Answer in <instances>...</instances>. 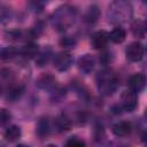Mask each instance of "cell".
Wrapping results in <instances>:
<instances>
[{
    "instance_id": "6da1fadb",
    "label": "cell",
    "mask_w": 147,
    "mask_h": 147,
    "mask_svg": "<svg viewBox=\"0 0 147 147\" xmlns=\"http://www.w3.org/2000/svg\"><path fill=\"white\" fill-rule=\"evenodd\" d=\"M133 15V7L129 0H113L108 6L107 18L114 25L129 22Z\"/></svg>"
},
{
    "instance_id": "484cf974",
    "label": "cell",
    "mask_w": 147,
    "mask_h": 147,
    "mask_svg": "<svg viewBox=\"0 0 147 147\" xmlns=\"http://www.w3.org/2000/svg\"><path fill=\"white\" fill-rule=\"evenodd\" d=\"M5 37H6V39L9 40V41H17V40H20L21 37H22V32L18 31V30L7 31V32L5 33Z\"/></svg>"
},
{
    "instance_id": "9c48e42d",
    "label": "cell",
    "mask_w": 147,
    "mask_h": 147,
    "mask_svg": "<svg viewBox=\"0 0 147 147\" xmlns=\"http://www.w3.org/2000/svg\"><path fill=\"white\" fill-rule=\"evenodd\" d=\"M77 65H78V69L80 70V72L88 75L94 69V57L91 54H85L78 59Z\"/></svg>"
},
{
    "instance_id": "4fadbf2b",
    "label": "cell",
    "mask_w": 147,
    "mask_h": 147,
    "mask_svg": "<svg viewBox=\"0 0 147 147\" xmlns=\"http://www.w3.org/2000/svg\"><path fill=\"white\" fill-rule=\"evenodd\" d=\"M100 15H101V13H100L99 7L95 5H92L87 8V10L84 14V22L90 25H93L99 21Z\"/></svg>"
},
{
    "instance_id": "cb8c5ba5",
    "label": "cell",
    "mask_w": 147,
    "mask_h": 147,
    "mask_svg": "<svg viewBox=\"0 0 147 147\" xmlns=\"http://www.w3.org/2000/svg\"><path fill=\"white\" fill-rule=\"evenodd\" d=\"M76 39H74L72 37L70 36H67V37H63L60 41V45L64 48H74L76 46Z\"/></svg>"
},
{
    "instance_id": "e0dca14e",
    "label": "cell",
    "mask_w": 147,
    "mask_h": 147,
    "mask_svg": "<svg viewBox=\"0 0 147 147\" xmlns=\"http://www.w3.org/2000/svg\"><path fill=\"white\" fill-rule=\"evenodd\" d=\"M131 31L133 36L138 38H144L146 36V23L142 20H136L131 24Z\"/></svg>"
},
{
    "instance_id": "3957f363",
    "label": "cell",
    "mask_w": 147,
    "mask_h": 147,
    "mask_svg": "<svg viewBox=\"0 0 147 147\" xmlns=\"http://www.w3.org/2000/svg\"><path fill=\"white\" fill-rule=\"evenodd\" d=\"M96 85L101 94L111 95L117 88L118 79L113 71L103 70V71H100L96 76Z\"/></svg>"
},
{
    "instance_id": "30bf717a",
    "label": "cell",
    "mask_w": 147,
    "mask_h": 147,
    "mask_svg": "<svg viewBox=\"0 0 147 147\" xmlns=\"http://www.w3.org/2000/svg\"><path fill=\"white\" fill-rule=\"evenodd\" d=\"M51 131V125H49V121L47 117H40L36 124V133L40 139H45L46 137H48Z\"/></svg>"
},
{
    "instance_id": "277c9868",
    "label": "cell",
    "mask_w": 147,
    "mask_h": 147,
    "mask_svg": "<svg viewBox=\"0 0 147 147\" xmlns=\"http://www.w3.org/2000/svg\"><path fill=\"white\" fill-rule=\"evenodd\" d=\"M74 63V57L69 52H60L54 55L53 64L59 71H67Z\"/></svg>"
},
{
    "instance_id": "4dcf8cb0",
    "label": "cell",
    "mask_w": 147,
    "mask_h": 147,
    "mask_svg": "<svg viewBox=\"0 0 147 147\" xmlns=\"http://www.w3.org/2000/svg\"><path fill=\"white\" fill-rule=\"evenodd\" d=\"M142 2H146V0H142Z\"/></svg>"
},
{
    "instance_id": "ba28073f",
    "label": "cell",
    "mask_w": 147,
    "mask_h": 147,
    "mask_svg": "<svg viewBox=\"0 0 147 147\" xmlns=\"http://www.w3.org/2000/svg\"><path fill=\"white\" fill-rule=\"evenodd\" d=\"M146 86V76L144 74H134L129 79V88L136 93L141 92Z\"/></svg>"
},
{
    "instance_id": "7a4b0ae2",
    "label": "cell",
    "mask_w": 147,
    "mask_h": 147,
    "mask_svg": "<svg viewBox=\"0 0 147 147\" xmlns=\"http://www.w3.org/2000/svg\"><path fill=\"white\" fill-rule=\"evenodd\" d=\"M76 16H77L76 8L71 6H62L57 8V10L53 14V17H52L53 25L60 31L65 30L75 22Z\"/></svg>"
},
{
    "instance_id": "7402d4cb",
    "label": "cell",
    "mask_w": 147,
    "mask_h": 147,
    "mask_svg": "<svg viewBox=\"0 0 147 147\" xmlns=\"http://www.w3.org/2000/svg\"><path fill=\"white\" fill-rule=\"evenodd\" d=\"M47 3V0H28V7L33 13H40Z\"/></svg>"
},
{
    "instance_id": "4316f807",
    "label": "cell",
    "mask_w": 147,
    "mask_h": 147,
    "mask_svg": "<svg viewBox=\"0 0 147 147\" xmlns=\"http://www.w3.org/2000/svg\"><path fill=\"white\" fill-rule=\"evenodd\" d=\"M65 145L69 147H83V146H85V142L77 137H71L67 140Z\"/></svg>"
},
{
    "instance_id": "2e32d148",
    "label": "cell",
    "mask_w": 147,
    "mask_h": 147,
    "mask_svg": "<svg viewBox=\"0 0 147 147\" xmlns=\"http://www.w3.org/2000/svg\"><path fill=\"white\" fill-rule=\"evenodd\" d=\"M54 124H55V127L57 129V131H60V132L68 131V130H70V127H71V121H70V118H69L67 115H64V114L59 115V116L55 118Z\"/></svg>"
},
{
    "instance_id": "44dd1931",
    "label": "cell",
    "mask_w": 147,
    "mask_h": 147,
    "mask_svg": "<svg viewBox=\"0 0 147 147\" xmlns=\"http://www.w3.org/2000/svg\"><path fill=\"white\" fill-rule=\"evenodd\" d=\"M24 93V86L23 85H16V86H13L8 90V93H7V100L9 101H16L18 100L22 94Z\"/></svg>"
},
{
    "instance_id": "d6986e66",
    "label": "cell",
    "mask_w": 147,
    "mask_h": 147,
    "mask_svg": "<svg viewBox=\"0 0 147 147\" xmlns=\"http://www.w3.org/2000/svg\"><path fill=\"white\" fill-rule=\"evenodd\" d=\"M125 38H126V32H125V30H124L123 28H119V26L115 28V29L109 33V40H111V41L115 42V44H121V42H123V41L125 40Z\"/></svg>"
},
{
    "instance_id": "f1b7e54d",
    "label": "cell",
    "mask_w": 147,
    "mask_h": 147,
    "mask_svg": "<svg viewBox=\"0 0 147 147\" xmlns=\"http://www.w3.org/2000/svg\"><path fill=\"white\" fill-rule=\"evenodd\" d=\"M105 137V131H103V127L101 126V125H99V126H95V129H94V138L98 140H100V139H102Z\"/></svg>"
},
{
    "instance_id": "7c38bea8",
    "label": "cell",
    "mask_w": 147,
    "mask_h": 147,
    "mask_svg": "<svg viewBox=\"0 0 147 147\" xmlns=\"http://www.w3.org/2000/svg\"><path fill=\"white\" fill-rule=\"evenodd\" d=\"M36 85L40 90H51L53 86L56 85V80H55V78L52 75H49V74H42L41 76H39L37 78Z\"/></svg>"
},
{
    "instance_id": "52a82bcc",
    "label": "cell",
    "mask_w": 147,
    "mask_h": 147,
    "mask_svg": "<svg viewBox=\"0 0 147 147\" xmlns=\"http://www.w3.org/2000/svg\"><path fill=\"white\" fill-rule=\"evenodd\" d=\"M109 41V32L106 30L95 31L91 37V46L94 49H102L107 46Z\"/></svg>"
},
{
    "instance_id": "d4e9b609",
    "label": "cell",
    "mask_w": 147,
    "mask_h": 147,
    "mask_svg": "<svg viewBox=\"0 0 147 147\" xmlns=\"http://www.w3.org/2000/svg\"><path fill=\"white\" fill-rule=\"evenodd\" d=\"M11 119V114L5 109V108H1L0 109V125H7Z\"/></svg>"
},
{
    "instance_id": "83f0119b",
    "label": "cell",
    "mask_w": 147,
    "mask_h": 147,
    "mask_svg": "<svg viewBox=\"0 0 147 147\" xmlns=\"http://www.w3.org/2000/svg\"><path fill=\"white\" fill-rule=\"evenodd\" d=\"M113 61V54L109 52V51H105L101 53L100 55V62L102 64H108Z\"/></svg>"
},
{
    "instance_id": "8992f818",
    "label": "cell",
    "mask_w": 147,
    "mask_h": 147,
    "mask_svg": "<svg viewBox=\"0 0 147 147\" xmlns=\"http://www.w3.org/2000/svg\"><path fill=\"white\" fill-rule=\"evenodd\" d=\"M144 54H145L144 46L139 41L131 42L126 47V49H125L126 59L129 61H131V62H139V61H141L142 57H144Z\"/></svg>"
},
{
    "instance_id": "5b68a950",
    "label": "cell",
    "mask_w": 147,
    "mask_h": 147,
    "mask_svg": "<svg viewBox=\"0 0 147 147\" xmlns=\"http://www.w3.org/2000/svg\"><path fill=\"white\" fill-rule=\"evenodd\" d=\"M138 105V98H137V93L131 91L130 88L124 91L121 95V108L122 110L132 113Z\"/></svg>"
},
{
    "instance_id": "f546056e",
    "label": "cell",
    "mask_w": 147,
    "mask_h": 147,
    "mask_svg": "<svg viewBox=\"0 0 147 147\" xmlns=\"http://www.w3.org/2000/svg\"><path fill=\"white\" fill-rule=\"evenodd\" d=\"M1 92H2V87H1V85H0V95H1Z\"/></svg>"
},
{
    "instance_id": "8fae6325",
    "label": "cell",
    "mask_w": 147,
    "mask_h": 147,
    "mask_svg": "<svg viewBox=\"0 0 147 147\" xmlns=\"http://www.w3.org/2000/svg\"><path fill=\"white\" fill-rule=\"evenodd\" d=\"M131 130H132V125L130 122L126 121H121L113 125V133L119 138L129 136L131 133Z\"/></svg>"
},
{
    "instance_id": "9a60e30c",
    "label": "cell",
    "mask_w": 147,
    "mask_h": 147,
    "mask_svg": "<svg viewBox=\"0 0 147 147\" xmlns=\"http://www.w3.org/2000/svg\"><path fill=\"white\" fill-rule=\"evenodd\" d=\"M22 136V131L21 129L17 126V125H10L6 129L5 133H3V138L5 140L9 141V142H13V141H16L21 138Z\"/></svg>"
},
{
    "instance_id": "5bb4252c",
    "label": "cell",
    "mask_w": 147,
    "mask_h": 147,
    "mask_svg": "<svg viewBox=\"0 0 147 147\" xmlns=\"http://www.w3.org/2000/svg\"><path fill=\"white\" fill-rule=\"evenodd\" d=\"M51 56H52V49H51L49 47L39 51V52L37 53V55H36V57H34L36 64H37L38 67H45V65L49 62Z\"/></svg>"
},
{
    "instance_id": "ac0fdd59",
    "label": "cell",
    "mask_w": 147,
    "mask_h": 147,
    "mask_svg": "<svg viewBox=\"0 0 147 147\" xmlns=\"http://www.w3.org/2000/svg\"><path fill=\"white\" fill-rule=\"evenodd\" d=\"M51 100L53 102H60L62 101L65 95H67V90L63 87V86H59V85H55L51 88Z\"/></svg>"
},
{
    "instance_id": "603a6c76",
    "label": "cell",
    "mask_w": 147,
    "mask_h": 147,
    "mask_svg": "<svg viewBox=\"0 0 147 147\" xmlns=\"http://www.w3.org/2000/svg\"><path fill=\"white\" fill-rule=\"evenodd\" d=\"M17 55V51L15 47H11V46H8L6 48H1L0 49V59L2 60H9V59H13Z\"/></svg>"
},
{
    "instance_id": "ffe728a7",
    "label": "cell",
    "mask_w": 147,
    "mask_h": 147,
    "mask_svg": "<svg viewBox=\"0 0 147 147\" xmlns=\"http://www.w3.org/2000/svg\"><path fill=\"white\" fill-rule=\"evenodd\" d=\"M38 52H39L38 46L32 41H28V44L22 48L21 53L25 59H34Z\"/></svg>"
}]
</instances>
